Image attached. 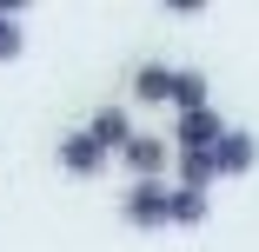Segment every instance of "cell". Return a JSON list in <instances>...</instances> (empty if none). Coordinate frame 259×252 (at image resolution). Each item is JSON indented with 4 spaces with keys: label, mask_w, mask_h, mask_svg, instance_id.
I'll list each match as a JSON object with an SVG mask.
<instances>
[{
    "label": "cell",
    "mask_w": 259,
    "mask_h": 252,
    "mask_svg": "<svg viewBox=\"0 0 259 252\" xmlns=\"http://www.w3.org/2000/svg\"><path fill=\"white\" fill-rule=\"evenodd\" d=\"M120 213H126V226H140V232L173 226V186H166V179H133L126 199H120Z\"/></svg>",
    "instance_id": "cell-1"
},
{
    "label": "cell",
    "mask_w": 259,
    "mask_h": 252,
    "mask_svg": "<svg viewBox=\"0 0 259 252\" xmlns=\"http://www.w3.org/2000/svg\"><path fill=\"white\" fill-rule=\"evenodd\" d=\"M226 133H233V126H220L213 107H206V113H180V126H173V153H220Z\"/></svg>",
    "instance_id": "cell-2"
},
{
    "label": "cell",
    "mask_w": 259,
    "mask_h": 252,
    "mask_svg": "<svg viewBox=\"0 0 259 252\" xmlns=\"http://www.w3.org/2000/svg\"><path fill=\"white\" fill-rule=\"evenodd\" d=\"M107 160H113V153H107V146H100L87 126H80V133H60V173H73V179H93Z\"/></svg>",
    "instance_id": "cell-3"
},
{
    "label": "cell",
    "mask_w": 259,
    "mask_h": 252,
    "mask_svg": "<svg viewBox=\"0 0 259 252\" xmlns=\"http://www.w3.org/2000/svg\"><path fill=\"white\" fill-rule=\"evenodd\" d=\"M126 166H133V179H166V160H173V139H160V133H140L126 153H120Z\"/></svg>",
    "instance_id": "cell-4"
},
{
    "label": "cell",
    "mask_w": 259,
    "mask_h": 252,
    "mask_svg": "<svg viewBox=\"0 0 259 252\" xmlns=\"http://www.w3.org/2000/svg\"><path fill=\"white\" fill-rule=\"evenodd\" d=\"M87 133H93L100 146H107V153H126V146L140 139V133H133V113H126V107H100V113L87 120Z\"/></svg>",
    "instance_id": "cell-5"
},
{
    "label": "cell",
    "mask_w": 259,
    "mask_h": 252,
    "mask_svg": "<svg viewBox=\"0 0 259 252\" xmlns=\"http://www.w3.org/2000/svg\"><path fill=\"white\" fill-rule=\"evenodd\" d=\"M213 160H220V179H239V173H252V166H259V139L233 126V133L220 139V153H213Z\"/></svg>",
    "instance_id": "cell-6"
},
{
    "label": "cell",
    "mask_w": 259,
    "mask_h": 252,
    "mask_svg": "<svg viewBox=\"0 0 259 252\" xmlns=\"http://www.w3.org/2000/svg\"><path fill=\"white\" fill-rule=\"evenodd\" d=\"M173 73H180V67L146 60V67L133 73V99H146V107H173Z\"/></svg>",
    "instance_id": "cell-7"
},
{
    "label": "cell",
    "mask_w": 259,
    "mask_h": 252,
    "mask_svg": "<svg viewBox=\"0 0 259 252\" xmlns=\"http://www.w3.org/2000/svg\"><path fill=\"white\" fill-rule=\"evenodd\" d=\"M213 179H220V160H213V153H173V186L206 192Z\"/></svg>",
    "instance_id": "cell-8"
},
{
    "label": "cell",
    "mask_w": 259,
    "mask_h": 252,
    "mask_svg": "<svg viewBox=\"0 0 259 252\" xmlns=\"http://www.w3.org/2000/svg\"><path fill=\"white\" fill-rule=\"evenodd\" d=\"M173 113H206V73L199 67H180L173 73Z\"/></svg>",
    "instance_id": "cell-9"
},
{
    "label": "cell",
    "mask_w": 259,
    "mask_h": 252,
    "mask_svg": "<svg viewBox=\"0 0 259 252\" xmlns=\"http://www.w3.org/2000/svg\"><path fill=\"white\" fill-rule=\"evenodd\" d=\"M173 226H206V192L173 186Z\"/></svg>",
    "instance_id": "cell-10"
},
{
    "label": "cell",
    "mask_w": 259,
    "mask_h": 252,
    "mask_svg": "<svg viewBox=\"0 0 259 252\" xmlns=\"http://www.w3.org/2000/svg\"><path fill=\"white\" fill-rule=\"evenodd\" d=\"M20 14H7V20H0V60H20Z\"/></svg>",
    "instance_id": "cell-11"
},
{
    "label": "cell",
    "mask_w": 259,
    "mask_h": 252,
    "mask_svg": "<svg viewBox=\"0 0 259 252\" xmlns=\"http://www.w3.org/2000/svg\"><path fill=\"white\" fill-rule=\"evenodd\" d=\"M7 14H20V0H14V7H0V20H7Z\"/></svg>",
    "instance_id": "cell-12"
}]
</instances>
